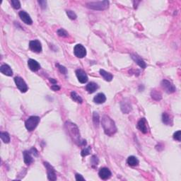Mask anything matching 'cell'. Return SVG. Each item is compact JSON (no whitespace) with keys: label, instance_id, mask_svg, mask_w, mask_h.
Instances as JSON below:
<instances>
[{"label":"cell","instance_id":"6da1fadb","mask_svg":"<svg viewBox=\"0 0 181 181\" xmlns=\"http://www.w3.org/2000/svg\"><path fill=\"white\" fill-rule=\"evenodd\" d=\"M65 127L67 128L69 135L76 144H77L78 145H86V141H81L80 139L79 130L75 124L70 123V122H67L65 124Z\"/></svg>","mask_w":181,"mask_h":181},{"label":"cell","instance_id":"7a4b0ae2","mask_svg":"<svg viewBox=\"0 0 181 181\" xmlns=\"http://www.w3.org/2000/svg\"><path fill=\"white\" fill-rule=\"evenodd\" d=\"M102 127L104 129L105 133L108 136H113L117 132V127L115 122L108 116H103L102 118Z\"/></svg>","mask_w":181,"mask_h":181},{"label":"cell","instance_id":"3957f363","mask_svg":"<svg viewBox=\"0 0 181 181\" xmlns=\"http://www.w3.org/2000/svg\"><path fill=\"white\" fill-rule=\"evenodd\" d=\"M109 6V1H93V2H88L86 4V7L89 8L90 9L93 10L102 11L108 9Z\"/></svg>","mask_w":181,"mask_h":181},{"label":"cell","instance_id":"277c9868","mask_svg":"<svg viewBox=\"0 0 181 181\" xmlns=\"http://www.w3.org/2000/svg\"><path fill=\"white\" fill-rule=\"evenodd\" d=\"M40 123V118L38 116H31L26 121L25 125L29 131H33L36 129L38 123Z\"/></svg>","mask_w":181,"mask_h":181},{"label":"cell","instance_id":"5b68a950","mask_svg":"<svg viewBox=\"0 0 181 181\" xmlns=\"http://www.w3.org/2000/svg\"><path fill=\"white\" fill-rule=\"evenodd\" d=\"M161 86L163 87L165 91L168 93H172L176 90L175 86L170 81L167 79H164L161 82Z\"/></svg>","mask_w":181,"mask_h":181},{"label":"cell","instance_id":"8992f818","mask_svg":"<svg viewBox=\"0 0 181 181\" xmlns=\"http://www.w3.org/2000/svg\"><path fill=\"white\" fill-rule=\"evenodd\" d=\"M74 53L76 57L79 58H83L86 55V50L83 45L81 44H77L74 47Z\"/></svg>","mask_w":181,"mask_h":181},{"label":"cell","instance_id":"52a82bcc","mask_svg":"<svg viewBox=\"0 0 181 181\" xmlns=\"http://www.w3.org/2000/svg\"><path fill=\"white\" fill-rule=\"evenodd\" d=\"M14 81L17 86V88L21 90L22 93H25L28 90V86L26 84L25 81L20 77H16L14 78Z\"/></svg>","mask_w":181,"mask_h":181},{"label":"cell","instance_id":"ba28073f","mask_svg":"<svg viewBox=\"0 0 181 181\" xmlns=\"http://www.w3.org/2000/svg\"><path fill=\"white\" fill-rule=\"evenodd\" d=\"M44 166H45L46 169H47V178H48V180H57V175H56L55 171V169H54V168L47 162H44Z\"/></svg>","mask_w":181,"mask_h":181},{"label":"cell","instance_id":"9c48e42d","mask_svg":"<svg viewBox=\"0 0 181 181\" xmlns=\"http://www.w3.org/2000/svg\"><path fill=\"white\" fill-rule=\"evenodd\" d=\"M29 47H30V49L31 50L35 52H38V53L41 52V51H42V45H41V42L38 40L30 41Z\"/></svg>","mask_w":181,"mask_h":181},{"label":"cell","instance_id":"30bf717a","mask_svg":"<svg viewBox=\"0 0 181 181\" xmlns=\"http://www.w3.org/2000/svg\"><path fill=\"white\" fill-rule=\"evenodd\" d=\"M76 75H77V79L79 81L81 84H85L88 81V76L86 73L82 70H76Z\"/></svg>","mask_w":181,"mask_h":181},{"label":"cell","instance_id":"8fae6325","mask_svg":"<svg viewBox=\"0 0 181 181\" xmlns=\"http://www.w3.org/2000/svg\"><path fill=\"white\" fill-rule=\"evenodd\" d=\"M98 175L102 180H108L111 177V171L108 168H102L98 172Z\"/></svg>","mask_w":181,"mask_h":181},{"label":"cell","instance_id":"7c38bea8","mask_svg":"<svg viewBox=\"0 0 181 181\" xmlns=\"http://www.w3.org/2000/svg\"><path fill=\"white\" fill-rule=\"evenodd\" d=\"M19 16H20L21 19L24 23H25L26 24L28 25H31L33 24V21L31 19L30 15H29L28 13H26V11H21L19 12Z\"/></svg>","mask_w":181,"mask_h":181},{"label":"cell","instance_id":"4fadbf2b","mask_svg":"<svg viewBox=\"0 0 181 181\" xmlns=\"http://www.w3.org/2000/svg\"><path fill=\"white\" fill-rule=\"evenodd\" d=\"M131 57H132V60H134V62H135L136 63L141 67V68H142V69L146 68V62H144L142 59H141V57H140V56L136 55V54H131Z\"/></svg>","mask_w":181,"mask_h":181},{"label":"cell","instance_id":"5bb4252c","mask_svg":"<svg viewBox=\"0 0 181 181\" xmlns=\"http://www.w3.org/2000/svg\"><path fill=\"white\" fill-rule=\"evenodd\" d=\"M138 129H139L141 132L144 134H146L148 132L147 125H146V120L145 118H141V119L138 122L137 125H136Z\"/></svg>","mask_w":181,"mask_h":181},{"label":"cell","instance_id":"9a60e30c","mask_svg":"<svg viewBox=\"0 0 181 181\" xmlns=\"http://www.w3.org/2000/svg\"><path fill=\"white\" fill-rule=\"evenodd\" d=\"M28 66H29V69L33 72H37L40 70V65L37 61L33 59H30L28 61Z\"/></svg>","mask_w":181,"mask_h":181},{"label":"cell","instance_id":"2e32d148","mask_svg":"<svg viewBox=\"0 0 181 181\" xmlns=\"http://www.w3.org/2000/svg\"><path fill=\"white\" fill-rule=\"evenodd\" d=\"M121 110L124 113H129L132 111V106L131 103L127 100H125L121 103Z\"/></svg>","mask_w":181,"mask_h":181},{"label":"cell","instance_id":"e0dca14e","mask_svg":"<svg viewBox=\"0 0 181 181\" xmlns=\"http://www.w3.org/2000/svg\"><path fill=\"white\" fill-rule=\"evenodd\" d=\"M0 72L3 74L9 76V77H11V76L13 75V71L8 65H1V67H0Z\"/></svg>","mask_w":181,"mask_h":181},{"label":"cell","instance_id":"ac0fdd59","mask_svg":"<svg viewBox=\"0 0 181 181\" xmlns=\"http://www.w3.org/2000/svg\"><path fill=\"white\" fill-rule=\"evenodd\" d=\"M98 88V85L94 82H90L86 86V89L89 93H94L96 90Z\"/></svg>","mask_w":181,"mask_h":181},{"label":"cell","instance_id":"d6986e66","mask_svg":"<svg viewBox=\"0 0 181 181\" xmlns=\"http://www.w3.org/2000/svg\"><path fill=\"white\" fill-rule=\"evenodd\" d=\"M24 160L25 164H27V165H29L33 161V159L31 156V152L30 151H24Z\"/></svg>","mask_w":181,"mask_h":181},{"label":"cell","instance_id":"ffe728a7","mask_svg":"<svg viewBox=\"0 0 181 181\" xmlns=\"http://www.w3.org/2000/svg\"><path fill=\"white\" fill-rule=\"evenodd\" d=\"M106 101V97L102 93H98V94H97L96 96L94 97V98H93V101H94L96 103H98V104H102V103H105Z\"/></svg>","mask_w":181,"mask_h":181},{"label":"cell","instance_id":"44dd1931","mask_svg":"<svg viewBox=\"0 0 181 181\" xmlns=\"http://www.w3.org/2000/svg\"><path fill=\"white\" fill-rule=\"evenodd\" d=\"M100 74H101L102 77H103V78L106 81H111L113 78V76L112 75L111 73L106 72V71H105L104 70H100Z\"/></svg>","mask_w":181,"mask_h":181},{"label":"cell","instance_id":"7402d4cb","mask_svg":"<svg viewBox=\"0 0 181 181\" xmlns=\"http://www.w3.org/2000/svg\"><path fill=\"white\" fill-rule=\"evenodd\" d=\"M127 162V164L130 166H138L139 161L138 160L137 158L135 157V156H131L129 157H128Z\"/></svg>","mask_w":181,"mask_h":181},{"label":"cell","instance_id":"603a6c76","mask_svg":"<svg viewBox=\"0 0 181 181\" xmlns=\"http://www.w3.org/2000/svg\"><path fill=\"white\" fill-rule=\"evenodd\" d=\"M71 98H72L74 101L77 102L78 103H82L83 102V100H82L81 97L79 95L77 94L75 91H72L71 92Z\"/></svg>","mask_w":181,"mask_h":181},{"label":"cell","instance_id":"cb8c5ba5","mask_svg":"<svg viewBox=\"0 0 181 181\" xmlns=\"http://www.w3.org/2000/svg\"><path fill=\"white\" fill-rule=\"evenodd\" d=\"M162 121L164 124L167 125H170L171 124H172V120H171L170 116H169V115L166 113H163Z\"/></svg>","mask_w":181,"mask_h":181},{"label":"cell","instance_id":"d4e9b609","mask_svg":"<svg viewBox=\"0 0 181 181\" xmlns=\"http://www.w3.org/2000/svg\"><path fill=\"white\" fill-rule=\"evenodd\" d=\"M0 137H1V140L4 141V143H9L10 141V136H9V133L6 132H1L0 133Z\"/></svg>","mask_w":181,"mask_h":181},{"label":"cell","instance_id":"484cf974","mask_svg":"<svg viewBox=\"0 0 181 181\" xmlns=\"http://www.w3.org/2000/svg\"><path fill=\"white\" fill-rule=\"evenodd\" d=\"M151 98L155 100V101H160L161 98H162L160 92H159L156 90H152L151 93Z\"/></svg>","mask_w":181,"mask_h":181},{"label":"cell","instance_id":"4316f807","mask_svg":"<svg viewBox=\"0 0 181 181\" xmlns=\"http://www.w3.org/2000/svg\"><path fill=\"white\" fill-rule=\"evenodd\" d=\"M93 123H94L95 125L96 126H98V125H99V122H100V118H99V116H98V114L97 113H93Z\"/></svg>","mask_w":181,"mask_h":181},{"label":"cell","instance_id":"83f0119b","mask_svg":"<svg viewBox=\"0 0 181 181\" xmlns=\"http://www.w3.org/2000/svg\"><path fill=\"white\" fill-rule=\"evenodd\" d=\"M66 13H67L68 17L70 18V19H72V20H74V19H77V14H76L73 11L67 10V11H66Z\"/></svg>","mask_w":181,"mask_h":181},{"label":"cell","instance_id":"f1b7e54d","mask_svg":"<svg viewBox=\"0 0 181 181\" xmlns=\"http://www.w3.org/2000/svg\"><path fill=\"white\" fill-rule=\"evenodd\" d=\"M57 33L58 34V36H60V37H67V36H69L68 33L63 29H59V30L57 31Z\"/></svg>","mask_w":181,"mask_h":181},{"label":"cell","instance_id":"f546056e","mask_svg":"<svg viewBox=\"0 0 181 181\" xmlns=\"http://www.w3.org/2000/svg\"><path fill=\"white\" fill-rule=\"evenodd\" d=\"M56 67L58 68V70H60V72H61V73L63 74H67V70L65 67H64V66H62V65H60V64H56Z\"/></svg>","mask_w":181,"mask_h":181},{"label":"cell","instance_id":"4dcf8cb0","mask_svg":"<svg viewBox=\"0 0 181 181\" xmlns=\"http://www.w3.org/2000/svg\"><path fill=\"white\" fill-rule=\"evenodd\" d=\"M11 5H12V6L14 8V9H20L21 4L19 1H18V0H11Z\"/></svg>","mask_w":181,"mask_h":181},{"label":"cell","instance_id":"1f68e13d","mask_svg":"<svg viewBox=\"0 0 181 181\" xmlns=\"http://www.w3.org/2000/svg\"><path fill=\"white\" fill-rule=\"evenodd\" d=\"M98 159L96 156H93L91 157V159H90V163L93 166H97L98 164Z\"/></svg>","mask_w":181,"mask_h":181},{"label":"cell","instance_id":"d6a6232c","mask_svg":"<svg viewBox=\"0 0 181 181\" xmlns=\"http://www.w3.org/2000/svg\"><path fill=\"white\" fill-rule=\"evenodd\" d=\"M90 147L88 146V147L85 148L84 149H83L81 151V156H86L88 154H90Z\"/></svg>","mask_w":181,"mask_h":181},{"label":"cell","instance_id":"836d02e7","mask_svg":"<svg viewBox=\"0 0 181 181\" xmlns=\"http://www.w3.org/2000/svg\"><path fill=\"white\" fill-rule=\"evenodd\" d=\"M180 136H181V132L180 130L175 132L174 133V134H173L174 139H175V140L180 141Z\"/></svg>","mask_w":181,"mask_h":181},{"label":"cell","instance_id":"e575fe53","mask_svg":"<svg viewBox=\"0 0 181 181\" xmlns=\"http://www.w3.org/2000/svg\"><path fill=\"white\" fill-rule=\"evenodd\" d=\"M51 88L53 90H55V91H57V90H59L60 89V87L57 84H53L51 86Z\"/></svg>","mask_w":181,"mask_h":181},{"label":"cell","instance_id":"d590c367","mask_svg":"<svg viewBox=\"0 0 181 181\" xmlns=\"http://www.w3.org/2000/svg\"><path fill=\"white\" fill-rule=\"evenodd\" d=\"M38 3L40 4V5L42 9H45L46 8V4H47V2L45 1H39Z\"/></svg>","mask_w":181,"mask_h":181},{"label":"cell","instance_id":"8d00e7d4","mask_svg":"<svg viewBox=\"0 0 181 181\" xmlns=\"http://www.w3.org/2000/svg\"><path fill=\"white\" fill-rule=\"evenodd\" d=\"M75 178L77 180H85V179L82 177V175H80V174H76Z\"/></svg>","mask_w":181,"mask_h":181},{"label":"cell","instance_id":"74e56055","mask_svg":"<svg viewBox=\"0 0 181 181\" xmlns=\"http://www.w3.org/2000/svg\"><path fill=\"white\" fill-rule=\"evenodd\" d=\"M31 152L32 153L33 155H35L36 156H38V151L36 150V149H35V148H32V149H31Z\"/></svg>","mask_w":181,"mask_h":181},{"label":"cell","instance_id":"f35d334b","mask_svg":"<svg viewBox=\"0 0 181 181\" xmlns=\"http://www.w3.org/2000/svg\"><path fill=\"white\" fill-rule=\"evenodd\" d=\"M50 81L51 82V83L54 84H57V81H56L55 79H50Z\"/></svg>","mask_w":181,"mask_h":181}]
</instances>
